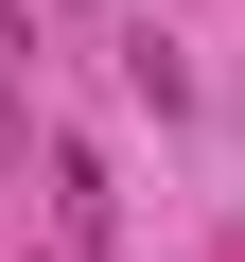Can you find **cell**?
<instances>
[{
  "mask_svg": "<svg viewBox=\"0 0 245 262\" xmlns=\"http://www.w3.org/2000/svg\"><path fill=\"white\" fill-rule=\"evenodd\" d=\"M53 227H70V245H105V158H70V140H53Z\"/></svg>",
  "mask_w": 245,
  "mask_h": 262,
  "instance_id": "1",
  "label": "cell"
}]
</instances>
